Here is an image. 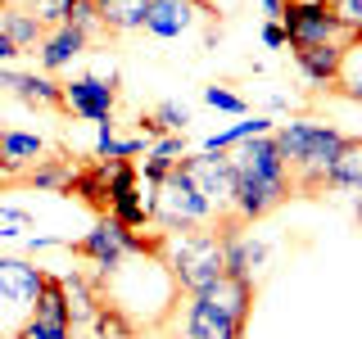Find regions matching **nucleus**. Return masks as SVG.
I'll return each instance as SVG.
<instances>
[{"mask_svg":"<svg viewBox=\"0 0 362 339\" xmlns=\"http://www.w3.org/2000/svg\"><path fill=\"white\" fill-rule=\"evenodd\" d=\"M0 86L14 90L28 105H45V109H64V86H54L45 73H14V68H0Z\"/></svg>","mask_w":362,"mask_h":339,"instance_id":"11","label":"nucleus"},{"mask_svg":"<svg viewBox=\"0 0 362 339\" xmlns=\"http://www.w3.org/2000/svg\"><path fill=\"white\" fill-rule=\"evenodd\" d=\"M209 218H213L209 199L199 195V186L186 177V167H181V158H177V167L154 186L150 222L158 226V231H199Z\"/></svg>","mask_w":362,"mask_h":339,"instance_id":"4","label":"nucleus"},{"mask_svg":"<svg viewBox=\"0 0 362 339\" xmlns=\"http://www.w3.org/2000/svg\"><path fill=\"white\" fill-rule=\"evenodd\" d=\"M90 5L105 32H136L145 28V14H150V0H90Z\"/></svg>","mask_w":362,"mask_h":339,"instance_id":"16","label":"nucleus"},{"mask_svg":"<svg viewBox=\"0 0 362 339\" xmlns=\"http://www.w3.org/2000/svg\"><path fill=\"white\" fill-rule=\"evenodd\" d=\"M158 267L173 271V280L195 299L226 276V249L218 231H158L154 249Z\"/></svg>","mask_w":362,"mask_h":339,"instance_id":"2","label":"nucleus"},{"mask_svg":"<svg viewBox=\"0 0 362 339\" xmlns=\"http://www.w3.org/2000/svg\"><path fill=\"white\" fill-rule=\"evenodd\" d=\"M331 90H335V95H344V100H358V105H362V45H358V41H349L344 64H339V73H335Z\"/></svg>","mask_w":362,"mask_h":339,"instance_id":"21","label":"nucleus"},{"mask_svg":"<svg viewBox=\"0 0 362 339\" xmlns=\"http://www.w3.org/2000/svg\"><path fill=\"white\" fill-rule=\"evenodd\" d=\"M9 59H18V50L9 45V37H5V32H0V68H5Z\"/></svg>","mask_w":362,"mask_h":339,"instance_id":"32","label":"nucleus"},{"mask_svg":"<svg viewBox=\"0 0 362 339\" xmlns=\"http://www.w3.org/2000/svg\"><path fill=\"white\" fill-rule=\"evenodd\" d=\"M281 28H286V45H349L354 32L335 18V9L326 0H286V14H281Z\"/></svg>","mask_w":362,"mask_h":339,"instance_id":"5","label":"nucleus"},{"mask_svg":"<svg viewBox=\"0 0 362 339\" xmlns=\"http://www.w3.org/2000/svg\"><path fill=\"white\" fill-rule=\"evenodd\" d=\"M14 339H73V326H50V321H37V316H28V321L18 326Z\"/></svg>","mask_w":362,"mask_h":339,"instance_id":"25","label":"nucleus"},{"mask_svg":"<svg viewBox=\"0 0 362 339\" xmlns=\"http://www.w3.org/2000/svg\"><path fill=\"white\" fill-rule=\"evenodd\" d=\"M5 186H9V177H5V172H0V190H5Z\"/></svg>","mask_w":362,"mask_h":339,"instance_id":"34","label":"nucleus"},{"mask_svg":"<svg viewBox=\"0 0 362 339\" xmlns=\"http://www.w3.org/2000/svg\"><path fill=\"white\" fill-rule=\"evenodd\" d=\"M272 136H276V150L286 158L290 186L308 190V195L326 186V167L335 163V154L349 141V136H339L335 127H322V122H286V127H276Z\"/></svg>","mask_w":362,"mask_h":339,"instance_id":"3","label":"nucleus"},{"mask_svg":"<svg viewBox=\"0 0 362 339\" xmlns=\"http://www.w3.org/2000/svg\"><path fill=\"white\" fill-rule=\"evenodd\" d=\"M0 5H14V9H28L32 0H0Z\"/></svg>","mask_w":362,"mask_h":339,"instance_id":"33","label":"nucleus"},{"mask_svg":"<svg viewBox=\"0 0 362 339\" xmlns=\"http://www.w3.org/2000/svg\"><path fill=\"white\" fill-rule=\"evenodd\" d=\"M326 186L331 190H362V141H344V150L326 167Z\"/></svg>","mask_w":362,"mask_h":339,"instance_id":"19","label":"nucleus"},{"mask_svg":"<svg viewBox=\"0 0 362 339\" xmlns=\"http://www.w3.org/2000/svg\"><path fill=\"white\" fill-rule=\"evenodd\" d=\"M263 41L267 45H286V28H281V23H263Z\"/></svg>","mask_w":362,"mask_h":339,"instance_id":"31","label":"nucleus"},{"mask_svg":"<svg viewBox=\"0 0 362 339\" xmlns=\"http://www.w3.org/2000/svg\"><path fill=\"white\" fill-rule=\"evenodd\" d=\"M132 249H136V235H132L122 222H113L109 213H105V218L90 226L86 240H77V244H73V254H77V258H90V263L105 267V271H113V267L122 263V258L132 254Z\"/></svg>","mask_w":362,"mask_h":339,"instance_id":"7","label":"nucleus"},{"mask_svg":"<svg viewBox=\"0 0 362 339\" xmlns=\"http://www.w3.org/2000/svg\"><path fill=\"white\" fill-rule=\"evenodd\" d=\"M113 105H118V86L113 77H73L64 82V109H73L86 122H113Z\"/></svg>","mask_w":362,"mask_h":339,"instance_id":"8","label":"nucleus"},{"mask_svg":"<svg viewBox=\"0 0 362 339\" xmlns=\"http://www.w3.org/2000/svg\"><path fill=\"white\" fill-rule=\"evenodd\" d=\"M154 122H158L163 131L181 136V131H186V122H190V109H186V105H158V109H154Z\"/></svg>","mask_w":362,"mask_h":339,"instance_id":"27","label":"nucleus"},{"mask_svg":"<svg viewBox=\"0 0 362 339\" xmlns=\"http://www.w3.org/2000/svg\"><path fill=\"white\" fill-rule=\"evenodd\" d=\"M86 32H77V28H68V23H59V28H50L45 32V41L37 45V59H41V68L45 73H59V68H68L77 59V54L86 50Z\"/></svg>","mask_w":362,"mask_h":339,"instance_id":"10","label":"nucleus"},{"mask_svg":"<svg viewBox=\"0 0 362 339\" xmlns=\"http://www.w3.org/2000/svg\"><path fill=\"white\" fill-rule=\"evenodd\" d=\"M204 299H209L218 312L235 316V321L245 326V316H249V303H254V285H249L245 276H222L213 290H204Z\"/></svg>","mask_w":362,"mask_h":339,"instance_id":"17","label":"nucleus"},{"mask_svg":"<svg viewBox=\"0 0 362 339\" xmlns=\"http://www.w3.org/2000/svg\"><path fill=\"white\" fill-rule=\"evenodd\" d=\"M45 154V141L32 131H0V172L18 177L23 167H32Z\"/></svg>","mask_w":362,"mask_h":339,"instance_id":"15","label":"nucleus"},{"mask_svg":"<svg viewBox=\"0 0 362 339\" xmlns=\"http://www.w3.org/2000/svg\"><path fill=\"white\" fill-rule=\"evenodd\" d=\"M344 50L349 45H299V50H294V64H299V73L308 77V82L331 86L339 64H344Z\"/></svg>","mask_w":362,"mask_h":339,"instance_id":"14","label":"nucleus"},{"mask_svg":"<svg viewBox=\"0 0 362 339\" xmlns=\"http://www.w3.org/2000/svg\"><path fill=\"white\" fill-rule=\"evenodd\" d=\"M41 280H45V271L37 263H28V258H0V294L9 303H32Z\"/></svg>","mask_w":362,"mask_h":339,"instance_id":"12","label":"nucleus"},{"mask_svg":"<svg viewBox=\"0 0 362 339\" xmlns=\"http://www.w3.org/2000/svg\"><path fill=\"white\" fill-rule=\"evenodd\" d=\"M254 136H272V122H267V118H245V122H235V127L209 136V141H204V154H226V150H235V145L254 141Z\"/></svg>","mask_w":362,"mask_h":339,"instance_id":"20","label":"nucleus"},{"mask_svg":"<svg viewBox=\"0 0 362 339\" xmlns=\"http://www.w3.org/2000/svg\"><path fill=\"white\" fill-rule=\"evenodd\" d=\"M32 231V213L23 208H0V240H14V235Z\"/></svg>","mask_w":362,"mask_h":339,"instance_id":"28","label":"nucleus"},{"mask_svg":"<svg viewBox=\"0 0 362 339\" xmlns=\"http://www.w3.org/2000/svg\"><path fill=\"white\" fill-rule=\"evenodd\" d=\"M23 181L37 186V190H68L73 186V167H68L64 158H37V167L23 172Z\"/></svg>","mask_w":362,"mask_h":339,"instance_id":"22","label":"nucleus"},{"mask_svg":"<svg viewBox=\"0 0 362 339\" xmlns=\"http://www.w3.org/2000/svg\"><path fill=\"white\" fill-rule=\"evenodd\" d=\"M141 150H145V141H118V136H113V122H100V136H95L100 158H136Z\"/></svg>","mask_w":362,"mask_h":339,"instance_id":"24","label":"nucleus"},{"mask_svg":"<svg viewBox=\"0 0 362 339\" xmlns=\"http://www.w3.org/2000/svg\"><path fill=\"white\" fill-rule=\"evenodd\" d=\"M64 299H68V321H95V294H90V285L82 276H64Z\"/></svg>","mask_w":362,"mask_h":339,"instance_id":"23","label":"nucleus"},{"mask_svg":"<svg viewBox=\"0 0 362 339\" xmlns=\"http://www.w3.org/2000/svg\"><path fill=\"white\" fill-rule=\"evenodd\" d=\"M226 163L235 172V218L240 222H258L290 199L294 186L286 158L276 150V136H254V141L226 150Z\"/></svg>","mask_w":362,"mask_h":339,"instance_id":"1","label":"nucleus"},{"mask_svg":"<svg viewBox=\"0 0 362 339\" xmlns=\"http://www.w3.org/2000/svg\"><path fill=\"white\" fill-rule=\"evenodd\" d=\"M0 32L9 37V45H14L18 54H28V50H37V45L45 41V23L32 14V9H14V5H0Z\"/></svg>","mask_w":362,"mask_h":339,"instance_id":"13","label":"nucleus"},{"mask_svg":"<svg viewBox=\"0 0 362 339\" xmlns=\"http://www.w3.org/2000/svg\"><path fill=\"white\" fill-rule=\"evenodd\" d=\"M190 28V5L186 0H150V14H145V32L158 41H173Z\"/></svg>","mask_w":362,"mask_h":339,"instance_id":"18","label":"nucleus"},{"mask_svg":"<svg viewBox=\"0 0 362 339\" xmlns=\"http://www.w3.org/2000/svg\"><path fill=\"white\" fill-rule=\"evenodd\" d=\"M245 326L235 321V316L218 312L204 294L186 303V316H181V339H240Z\"/></svg>","mask_w":362,"mask_h":339,"instance_id":"9","label":"nucleus"},{"mask_svg":"<svg viewBox=\"0 0 362 339\" xmlns=\"http://www.w3.org/2000/svg\"><path fill=\"white\" fill-rule=\"evenodd\" d=\"M326 5L335 9V18L344 23L349 32H358V28H362V0H326Z\"/></svg>","mask_w":362,"mask_h":339,"instance_id":"30","label":"nucleus"},{"mask_svg":"<svg viewBox=\"0 0 362 339\" xmlns=\"http://www.w3.org/2000/svg\"><path fill=\"white\" fill-rule=\"evenodd\" d=\"M204 100H209L213 109H222V113H249V105L235 95V90H226V86H209V90H204Z\"/></svg>","mask_w":362,"mask_h":339,"instance_id":"29","label":"nucleus"},{"mask_svg":"<svg viewBox=\"0 0 362 339\" xmlns=\"http://www.w3.org/2000/svg\"><path fill=\"white\" fill-rule=\"evenodd\" d=\"M186 5H195V0H186Z\"/></svg>","mask_w":362,"mask_h":339,"instance_id":"35","label":"nucleus"},{"mask_svg":"<svg viewBox=\"0 0 362 339\" xmlns=\"http://www.w3.org/2000/svg\"><path fill=\"white\" fill-rule=\"evenodd\" d=\"M181 167H186V177L199 186V195L209 199V208L218 213V218H231L235 213V172L231 163H226V154H181Z\"/></svg>","mask_w":362,"mask_h":339,"instance_id":"6","label":"nucleus"},{"mask_svg":"<svg viewBox=\"0 0 362 339\" xmlns=\"http://www.w3.org/2000/svg\"><path fill=\"white\" fill-rule=\"evenodd\" d=\"M28 9L45 23V28H59V23L68 18V9H73V0H32Z\"/></svg>","mask_w":362,"mask_h":339,"instance_id":"26","label":"nucleus"}]
</instances>
